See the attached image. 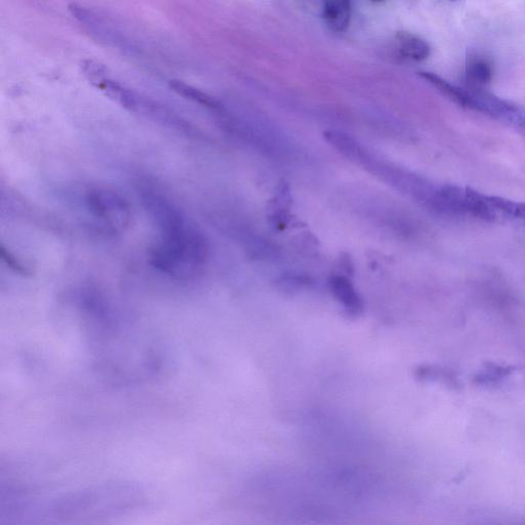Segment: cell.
I'll list each match as a JSON object with an SVG mask.
<instances>
[{"mask_svg": "<svg viewBox=\"0 0 525 525\" xmlns=\"http://www.w3.org/2000/svg\"><path fill=\"white\" fill-rule=\"evenodd\" d=\"M350 0H323V19L334 32H344L350 24Z\"/></svg>", "mask_w": 525, "mask_h": 525, "instance_id": "obj_7", "label": "cell"}, {"mask_svg": "<svg viewBox=\"0 0 525 525\" xmlns=\"http://www.w3.org/2000/svg\"><path fill=\"white\" fill-rule=\"evenodd\" d=\"M2 257L8 266L18 274H27L28 269L23 266L21 261L18 260L11 252L7 251L5 247L2 248Z\"/></svg>", "mask_w": 525, "mask_h": 525, "instance_id": "obj_11", "label": "cell"}, {"mask_svg": "<svg viewBox=\"0 0 525 525\" xmlns=\"http://www.w3.org/2000/svg\"><path fill=\"white\" fill-rule=\"evenodd\" d=\"M325 138L352 163L383 178L402 193L410 195L417 201L426 194L430 185L429 180L410 171L383 163L353 137L341 132H328Z\"/></svg>", "mask_w": 525, "mask_h": 525, "instance_id": "obj_2", "label": "cell"}, {"mask_svg": "<svg viewBox=\"0 0 525 525\" xmlns=\"http://www.w3.org/2000/svg\"><path fill=\"white\" fill-rule=\"evenodd\" d=\"M80 69H82L84 75L93 86L108 76V68L97 61L85 60L80 63Z\"/></svg>", "mask_w": 525, "mask_h": 525, "instance_id": "obj_10", "label": "cell"}, {"mask_svg": "<svg viewBox=\"0 0 525 525\" xmlns=\"http://www.w3.org/2000/svg\"><path fill=\"white\" fill-rule=\"evenodd\" d=\"M373 3H382L384 0H372Z\"/></svg>", "mask_w": 525, "mask_h": 525, "instance_id": "obj_12", "label": "cell"}, {"mask_svg": "<svg viewBox=\"0 0 525 525\" xmlns=\"http://www.w3.org/2000/svg\"><path fill=\"white\" fill-rule=\"evenodd\" d=\"M330 290L337 301L351 314L362 310V301L352 282L345 276L336 275L330 279Z\"/></svg>", "mask_w": 525, "mask_h": 525, "instance_id": "obj_5", "label": "cell"}, {"mask_svg": "<svg viewBox=\"0 0 525 525\" xmlns=\"http://www.w3.org/2000/svg\"><path fill=\"white\" fill-rule=\"evenodd\" d=\"M85 204L101 232L108 235L125 233L132 221L129 200L113 188L95 186L86 192Z\"/></svg>", "mask_w": 525, "mask_h": 525, "instance_id": "obj_3", "label": "cell"}, {"mask_svg": "<svg viewBox=\"0 0 525 525\" xmlns=\"http://www.w3.org/2000/svg\"><path fill=\"white\" fill-rule=\"evenodd\" d=\"M493 66L491 62L480 56L470 57L465 72V87L471 89H486L492 82Z\"/></svg>", "mask_w": 525, "mask_h": 525, "instance_id": "obj_8", "label": "cell"}, {"mask_svg": "<svg viewBox=\"0 0 525 525\" xmlns=\"http://www.w3.org/2000/svg\"><path fill=\"white\" fill-rule=\"evenodd\" d=\"M464 108L486 114L502 123L525 131V109L501 99L486 89L464 87Z\"/></svg>", "mask_w": 525, "mask_h": 525, "instance_id": "obj_4", "label": "cell"}, {"mask_svg": "<svg viewBox=\"0 0 525 525\" xmlns=\"http://www.w3.org/2000/svg\"><path fill=\"white\" fill-rule=\"evenodd\" d=\"M169 85L171 90H173L176 94L187 100H190L212 110L221 111L223 109L221 103L214 97L181 82V80L173 79L171 80Z\"/></svg>", "mask_w": 525, "mask_h": 525, "instance_id": "obj_9", "label": "cell"}, {"mask_svg": "<svg viewBox=\"0 0 525 525\" xmlns=\"http://www.w3.org/2000/svg\"><path fill=\"white\" fill-rule=\"evenodd\" d=\"M143 200L160 229L159 240L149 254L151 266L180 280L198 275L210 258L206 236L163 194L145 189Z\"/></svg>", "mask_w": 525, "mask_h": 525, "instance_id": "obj_1", "label": "cell"}, {"mask_svg": "<svg viewBox=\"0 0 525 525\" xmlns=\"http://www.w3.org/2000/svg\"><path fill=\"white\" fill-rule=\"evenodd\" d=\"M398 52L402 58L422 62L429 58L431 49L421 37L407 31L395 34Z\"/></svg>", "mask_w": 525, "mask_h": 525, "instance_id": "obj_6", "label": "cell"}]
</instances>
